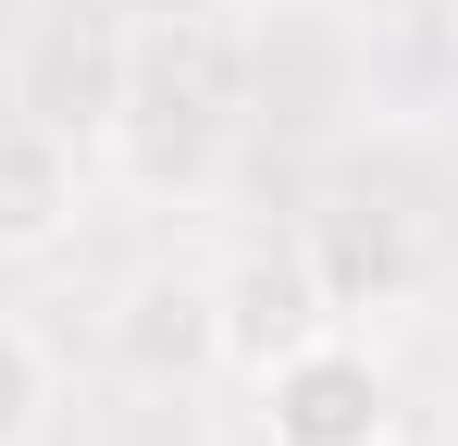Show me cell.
<instances>
[{"mask_svg": "<svg viewBox=\"0 0 458 446\" xmlns=\"http://www.w3.org/2000/svg\"><path fill=\"white\" fill-rule=\"evenodd\" d=\"M260 384V434L273 446H372L396 434V397H384V360L347 335V322H322V335H298L273 372H248Z\"/></svg>", "mask_w": 458, "mask_h": 446, "instance_id": "cell-1", "label": "cell"}, {"mask_svg": "<svg viewBox=\"0 0 458 446\" xmlns=\"http://www.w3.org/2000/svg\"><path fill=\"white\" fill-rule=\"evenodd\" d=\"M211 322H224V360H235V372H273L298 335H322L335 310H322L310 248H248L235 273H211Z\"/></svg>", "mask_w": 458, "mask_h": 446, "instance_id": "cell-2", "label": "cell"}, {"mask_svg": "<svg viewBox=\"0 0 458 446\" xmlns=\"http://www.w3.org/2000/svg\"><path fill=\"white\" fill-rule=\"evenodd\" d=\"M298 248H310V273H322V310H335V322H347V310H384V297H409V273H421L409 211H322Z\"/></svg>", "mask_w": 458, "mask_h": 446, "instance_id": "cell-3", "label": "cell"}, {"mask_svg": "<svg viewBox=\"0 0 458 446\" xmlns=\"http://www.w3.org/2000/svg\"><path fill=\"white\" fill-rule=\"evenodd\" d=\"M75 236V149L50 124H0V248H63Z\"/></svg>", "mask_w": 458, "mask_h": 446, "instance_id": "cell-4", "label": "cell"}, {"mask_svg": "<svg viewBox=\"0 0 458 446\" xmlns=\"http://www.w3.org/2000/svg\"><path fill=\"white\" fill-rule=\"evenodd\" d=\"M124 347H137V372H199V360H224L211 273H149V286L124 297Z\"/></svg>", "mask_w": 458, "mask_h": 446, "instance_id": "cell-5", "label": "cell"}, {"mask_svg": "<svg viewBox=\"0 0 458 446\" xmlns=\"http://www.w3.org/2000/svg\"><path fill=\"white\" fill-rule=\"evenodd\" d=\"M38 422H50V360L25 322H0V446H38Z\"/></svg>", "mask_w": 458, "mask_h": 446, "instance_id": "cell-6", "label": "cell"}, {"mask_svg": "<svg viewBox=\"0 0 458 446\" xmlns=\"http://www.w3.org/2000/svg\"><path fill=\"white\" fill-rule=\"evenodd\" d=\"M372 446H396V434H372Z\"/></svg>", "mask_w": 458, "mask_h": 446, "instance_id": "cell-7", "label": "cell"}]
</instances>
